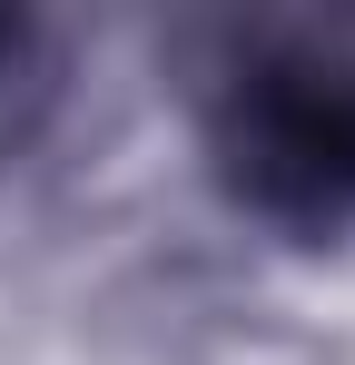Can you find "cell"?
<instances>
[{
	"instance_id": "cell-1",
	"label": "cell",
	"mask_w": 355,
	"mask_h": 365,
	"mask_svg": "<svg viewBox=\"0 0 355 365\" xmlns=\"http://www.w3.org/2000/svg\"><path fill=\"white\" fill-rule=\"evenodd\" d=\"M207 158L237 207L287 237L355 227V20L257 30L207 99Z\"/></svg>"
}]
</instances>
